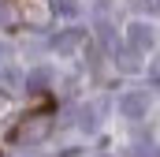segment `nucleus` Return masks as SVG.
<instances>
[{
    "label": "nucleus",
    "instance_id": "1",
    "mask_svg": "<svg viewBox=\"0 0 160 157\" xmlns=\"http://www.w3.org/2000/svg\"><path fill=\"white\" fill-rule=\"evenodd\" d=\"M48 127H52V116L48 112H38V116H30L22 127H15V142H38L48 135Z\"/></svg>",
    "mask_w": 160,
    "mask_h": 157
},
{
    "label": "nucleus",
    "instance_id": "2",
    "mask_svg": "<svg viewBox=\"0 0 160 157\" xmlns=\"http://www.w3.org/2000/svg\"><path fill=\"white\" fill-rule=\"evenodd\" d=\"M82 41H86V30H63V34H56V52L71 56V52L82 45Z\"/></svg>",
    "mask_w": 160,
    "mask_h": 157
},
{
    "label": "nucleus",
    "instance_id": "3",
    "mask_svg": "<svg viewBox=\"0 0 160 157\" xmlns=\"http://www.w3.org/2000/svg\"><path fill=\"white\" fill-rule=\"evenodd\" d=\"M130 45H134V52H145V49H153V30H149L145 23L130 26Z\"/></svg>",
    "mask_w": 160,
    "mask_h": 157
},
{
    "label": "nucleus",
    "instance_id": "4",
    "mask_svg": "<svg viewBox=\"0 0 160 157\" xmlns=\"http://www.w3.org/2000/svg\"><path fill=\"white\" fill-rule=\"evenodd\" d=\"M123 116H130V120L145 116V94H127L123 97Z\"/></svg>",
    "mask_w": 160,
    "mask_h": 157
},
{
    "label": "nucleus",
    "instance_id": "5",
    "mask_svg": "<svg viewBox=\"0 0 160 157\" xmlns=\"http://www.w3.org/2000/svg\"><path fill=\"white\" fill-rule=\"evenodd\" d=\"M48 71H45V68H41V71H30V75H26V86H30V90H41V86H45V82H48Z\"/></svg>",
    "mask_w": 160,
    "mask_h": 157
},
{
    "label": "nucleus",
    "instance_id": "6",
    "mask_svg": "<svg viewBox=\"0 0 160 157\" xmlns=\"http://www.w3.org/2000/svg\"><path fill=\"white\" fill-rule=\"evenodd\" d=\"M0 86L4 90H19V71H4L0 75Z\"/></svg>",
    "mask_w": 160,
    "mask_h": 157
},
{
    "label": "nucleus",
    "instance_id": "7",
    "mask_svg": "<svg viewBox=\"0 0 160 157\" xmlns=\"http://www.w3.org/2000/svg\"><path fill=\"white\" fill-rule=\"evenodd\" d=\"M56 11L60 15H75L78 11V0H56Z\"/></svg>",
    "mask_w": 160,
    "mask_h": 157
},
{
    "label": "nucleus",
    "instance_id": "8",
    "mask_svg": "<svg viewBox=\"0 0 160 157\" xmlns=\"http://www.w3.org/2000/svg\"><path fill=\"white\" fill-rule=\"evenodd\" d=\"M0 23H8V11H4V8H0Z\"/></svg>",
    "mask_w": 160,
    "mask_h": 157
},
{
    "label": "nucleus",
    "instance_id": "9",
    "mask_svg": "<svg viewBox=\"0 0 160 157\" xmlns=\"http://www.w3.org/2000/svg\"><path fill=\"white\" fill-rule=\"evenodd\" d=\"M4 52H8V49H4V45H0V60H4Z\"/></svg>",
    "mask_w": 160,
    "mask_h": 157
}]
</instances>
